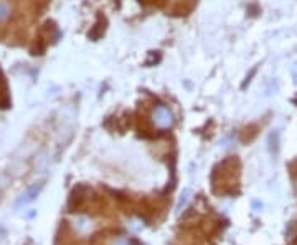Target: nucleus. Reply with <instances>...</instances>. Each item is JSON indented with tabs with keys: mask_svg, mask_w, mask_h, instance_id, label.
<instances>
[{
	"mask_svg": "<svg viewBox=\"0 0 297 245\" xmlns=\"http://www.w3.org/2000/svg\"><path fill=\"white\" fill-rule=\"evenodd\" d=\"M152 119H153V124H155L158 129H168V127L173 124L172 112L168 110L167 107H163V105H158V107L153 109Z\"/></svg>",
	"mask_w": 297,
	"mask_h": 245,
	"instance_id": "f257e3e1",
	"label": "nucleus"
},
{
	"mask_svg": "<svg viewBox=\"0 0 297 245\" xmlns=\"http://www.w3.org/2000/svg\"><path fill=\"white\" fill-rule=\"evenodd\" d=\"M40 190H42V185H35V186L30 188V190L22 196V199L18 201V206H20V204H27L30 201H33V199L37 197V195L40 193Z\"/></svg>",
	"mask_w": 297,
	"mask_h": 245,
	"instance_id": "f03ea898",
	"label": "nucleus"
},
{
	"mask_svg": "<svg viewBox=\"0 0 297 245\" xmlns=\"http://www.w3.org/2000/svg\"><path fill=\"white\" fill-rule=\"evenodd\" d=\"M190 190H185L183 191V195L180 196V199H178V204H177V211H182L183 207L187 206V202H188V199H190Z\"/></svg>",
	"mask_w": 297,
	"mask_h": 245,
	"instance_id": "7ed1b4c3",
	"label": "nucleus"
},
{
	"mask_svg": "<svg viewBox=\"0 0 297 245\" xmlns=\"http://www.w3.org/2000/svg\"><path fill=\"white\" fill-rule=\"evenodd\" d=\"M7 17H8V7H7V3L0 2V20H3V18H7Z\"/></svg>",
	"mask_w": 297,
	"mask_h": 245,
	"instance_id": "20e7f679",
	"label": "nucleus"
},
{
	"mask_svg": "<svg viewBox=\"0 0 297 245\" xmlns=\"http://www.w3.org/2000/svg\"><path fill=\"white\" fill-rule=\"evenodd\" d=\"M291 74H293L294 83L297 84V63H294V64H293V68H291Z\"/></svg>",
	"mask_w": 297,
	"mask_h": 245,
	"instance_id": "39448f33",
	"label": "nucleus"
},
{
	"mask_svg": "<svg viewBox=\"0 0 297 245\" xmlns=\"http://www.w3.org/2000/svg\"><path fill=\"white\" fill-rule=\"evenodd\" d=\"M114 245H129V244H127V241L124 237H121V239H117V241L114 242Z\"/></svg>",
	"mask_w": 297,
	"mask_h": 245,
	"instance_id": "423d86ee",
	"label": "nucleus"
}]
</instances>
